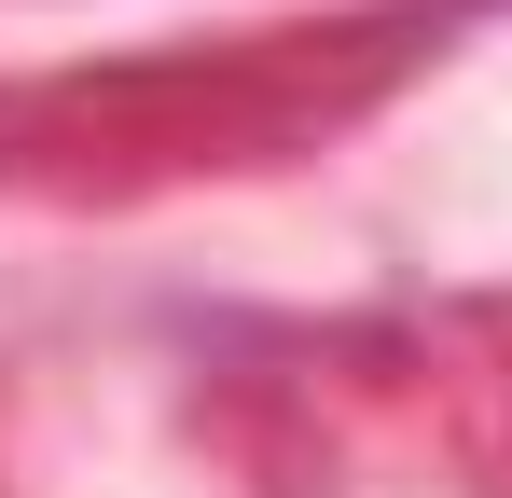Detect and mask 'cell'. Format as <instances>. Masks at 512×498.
Wrapping results in <instances>:
<instances>
[]
</instances>
